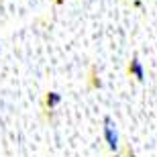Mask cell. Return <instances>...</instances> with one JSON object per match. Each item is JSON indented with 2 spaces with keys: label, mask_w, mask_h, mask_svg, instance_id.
Instances as JSON below:
<instances>
[{
  "label": "cell",
  "mask_w": 157,
  "mask_h": 157,
  "mask_svg": "<svg viewBox=\"0 0 157 157\" xmlns=\"http://www.w3.org/2000/svg\"><path fill=\"white\" fill-rule=\"evenodd\" d=\"M104 139L110 147V151H118V131L117 124L112 122V118H104Z\"/></svg>",
  "instance_id": "1"
},
{
  "label": "cell",
  "mask_w": 157,
  "mask_h": 157,
  "mask_svg": "<svg viewBox=\"0 0 157 157\" xmlns=\"http://www.w3.org/2000/svg\"><path fill=\"white\" fill-rule=\"evenodd\" d=\"M128 71H131V76L137 78L139 82L145 80V70H143V63H141L137 57H133V61H131V65H128Z\"/></svg>",
  "instance_id": "2"
},
{
  "label": "cell",
  "mask_w": 157,
  "mask_h": 157,
  "mask_svg": "<svg viewBox=\"0 0 157 157\" xmlns=\"http://www.w3.org/2000/svg\"><path fill=\"white\" fill-rule=\"evenodd\" d=\"M59 102H61V96H59L57 92H49L47 94V106H49V108H55Z\"/></svg>",
  "instance_id": "3"
}]
</instances>
